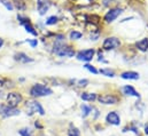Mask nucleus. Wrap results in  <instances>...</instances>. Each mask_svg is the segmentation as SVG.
<instances>
[{"instance_id": "nucleus-1", "label": "nucleus", "mask_w": 148, "mask_h": 136, "mask_svg": "<svg viewBox=\"0 0 148 136\" xmlns=\"http://www.w3.org/2000/svg\"><path fill=\"white\" fill-rule=\"evenodd\" d=\"M53 94V90L51 88H48L47 86L45 85H41V84H36L32 86V88L30 89V95L34 96V97H41V96H48V95H52Z\"/></svg>"}, {"instance_id": "nucleus-2", "label": "nucleus", "mask_w": 148, "mask_h": 136, "mask_svg": "<svg viewBox=\"0 0 148 136\" xmlns=\"http://www.w3.org/2000/svg\"><path fill=\"white\" fill-rule=\"evenodd\" d=\"M54 53L58 54L61 57H74L75 55V49L71 46L68 45H60L56 44L54 46Z\"/></svg>"}, {"instance_id": "nucleus-3", "label": "nucleus", "mask_w": 148, "mask_h": 136, "mask_svg": "<svg viewBox=\"0 0 148 136\" xmlns=\"http://www.w3.org/2000/svg\"><path fill=\"white\" fill-rule=\"evenodd\" d=\"M6 101H7V105L10 106V107H16L20 103L22 102V95L18 94V93H9L6 97Z\"/></svg>"}, {"instance_id": "nucleus-4", "label": "nucleus", "mask_w": 148, "mask_h": 136, "mask_svg": "<svg viewBox=\"0 0 148 136\" xmlns=\"http://www.w3.org/2000/svg\"><path fill=\"white\" fill-rule=\"evenodd\" d=\"M20 113H21L20 110H17L16 107H10L8 105H0V114L2 117H5V118L18 116Z\"/></svg>"}, {"instance_id": "nucleus-5", "label": "nucleus", "mask_w": 148, "mask_h": 136, "mask_svg": "<svg viewBox=\"0 0 148 136\" xmlns=\"http://www.w3.org/2000/svg\"><path fill=\"white\" fill-rule=\"evenodd\" d=\"M121 46V41L118 38L116 37H110V38H107L105 41H103V45H102V48L106 49V50H110V49H115L117 47Z\"/></svg>"}, {"instance_id": "nucleus-6", "label": "nucleus", "mask_w": 148, "mask_h": 136, "mask_svg": "<svg viewBox=\"0 0 148 136\" xmlns=\"http://www.w3.org/2000/svg\"><path fill=\"white\" fill-rule=\"evenodd\" d=\"M95 54V50L93 48L91 49H85V50H80L78 54H77V58L79 61H83V62H90L92 61L93 56Z\"/></svg>"}, {"instance_id": "nucleus-7", "label": "nucleus", "mask_w": 148, "mask_h": 136, "mask_svg": "<svg viewBox=\"0 0 148 136\" xmlns=\"http://www.w3.org/2000/svg\"><path fill=\"white\" fill-rule=\"evenodd\" d=\"M27 110H28V112H29L30 116L34 114V113H37V112L40 113L41 116L45 114V111H44L42 106L40 105L39 102H29L27 104Z\"/></svg>"}, {"instance_id": "nucleus-8", "label": "nucleus", "mask_w": 148, "mask_h": 136, "mask_svg": "<svg viewBox=\"0 0 148 136\" xmlns=\"http://www.w3.org/2000/svg\"><path fill=\"white\" fill-rule=\"evenodd\" d=\"M99 102L102 103V104H107V105H114V104H117L118 103V97L115 96V95H111V94H107V95H101L98 97Z\"/></svg>"}, {"instance_id": "nucleus-9", "label": "nucleus", "mask_w": 148, "mask_h": 136, "mask_svg": "<svg viewBox=\"0 0 148 136\" xmlns=\"http://www.w3.org/2000/svg\"><path fill=\"white\" fill-rule=\"evenodd\" d=\"M122 9L121 8H111L110 10L106 14V16H105V21L107 22V23H110L112 21H115L121 14H122Z\"/></svg>"}, {"instance_id": "nucleus-10", "label": "nucleus", "mask_w": 148, "mask_h": 136, "mask_svg": "<svg viewBox=\"0 0 148 136\" xmlns=\"http://www.w3.org/2000/svg\"><path fill=\"white\" fill-rule=\"evenodd\" d=\"M106 121L110 125H114V126H119L121 124V117L119 114L116 112V111H110L107 117H106Z\"/></svg>"}, {"instance_id": "nucleus-11", "label": "nucleus", "mask_w": 148, "mask_h": 136, "mask_svg": "<svg viewBox=\"0 0 148 136\" xmlns=\"http://www.w3.org/2000/svg\"><path fill=\"white\" fill-rule=\"evenodd\" d=\"M17 18L20 20V22H21V24L25 28V30H27V32H29V33L34 34V35H37V31L35 30V28L31 25V23H30V21H29V18H27V17H23V16H17Z\"/></svg>"}, {"instance_id": "nucleus-12", "label": "nucleus", "mask_w": 148, "mask_h": 136, "mask_svg": "<svg viewBox=\"0 0 148 136\" xmlns=\"http://www.w3.org/2000/svg\"><path fill=\"white\" fill-rule=\"evenodd\" d=\"M51 7V1L49 0H38L37 1V9L40 15H45L47 10Z\"/></svg>"}, {"instance_id": "nucleus-13", "label": "nucleus", "mask_w": 148, "mask_h": 136, "mask_svg": "<svg viewBox=\"0 0 148 136\" xmlns=\"http://www.w3.org/2000/svg\"><path fill=\"white\" fill-rule=\"evenodd\" d=\"M122 92H123V94H125V95H127V96H134V97H138V99H140V94L132 87V86H124L123 88H122Z\"/></svg>"}, {"instance_id": "nucleus-14", "label": "nucleus", "mask_w": 148, "mask_h": 136, "mask_svg": "<svg viewBox=\"0 0 148 136\" xmlns=\"http://www.w3.org/2000/svg\"><path fill=\"white\" fill-rule=\"evenodd\" d=\"M121 77L123 79H129V80H138L139 79V73L137 72H133V71H126V72H123L121 74Z\"/></svg>"}, {"instance_id": "nucleus-15", "label": "nucleus", "mask_w": 148, "mask_h": 136, "mask_svg": "<svg viewBox=\"0 0 148 136\" xmlns=\"http://www.w3.org/2000/svg\"><path fill=\"white\" fill-rule=\"evenodd\" d=\"M15 60H17V61H20V62H23V63H28V62H32V61H34L32 58H30L28 55H25V54H23V53L16 54V55H15Z\"/></svg>"}, {"instance_id": "nucleus-16", "label": "nucleus", "mask_w": 148, "mask_h": 136, "mask_svg": "<svg viewBox=\"0 0 148 136\" xmlns=\"http://www.w3.org/2000/svg\"><path fill=\"white\" fill-rule=\"evenodd\" d=\"M137 47H138V49H140L141 52H147V49H148L147 38H144V39H141L140 41H138V42H137Z\"/></svg>"}, {"instance_id": "nucleus-17", "label": "nucleus", "mask_w": 148, "mask_h": 136, "mask_svg": "<svg viewBox=\"0 0 148 136\" xmlns=\"http://www.w3.org/2000/svg\"><path fill=\"white\" fill-rule=\"evenodd\" d=\"M80 97H82V100L83 101H95L97 100V94H94V93H83L82 95H80Z\"/></svg>"}, {"instance_id": "nucleus-18", "label": "nucleus", "mask_w": 148, "mask_h": 136, "mask_svg": "<svg viewBox=\"0 0 148 136\" xmlns=\"http://www.w3.org/2000/svg\"><path fill=\"white\" fill-rule=\"evenodd\" d=\"M92 110H93V107H91L86 104H83L82 105V116H83V118H86L92 112Z\"/></svg>"}, {"instance_id": "nucleus-19", "label": "nucleus", "mask_w": 148, "mask_h": 136, "mask_svg": "<svg viewBox=\"0 0 148 136\" xmlns=\"http://www.w3.org/2000/svg\"><path fill=\"white\" fill-rule=\"evenodd\" d=\"M100 73L101 74H103V75H106V77H115V71L114 70H111V69H101L100 70Z\"/></svg>"}, {"instance_id": "nucleus-20", "label": "nucleus", "mask_w": 148, "mask_h": 136, "mask_svg": "<svg viewBox=\"0 0 148 136\" xmlns=\"http://www.w3.org/2000/svg\"><path fill=\"white\" fill-rule=\"evenodd\" d=\"M55 23H58V17L56 16H51V17H48L46 20V24L47 25H53Z\"/></svg>"}, {"instance_id": "nucleus-21", "label": "nucleus", "mask_w": 148, "mask_h": 136, "mask_svg": "<svg viewBox=\"0 0 148 136\" xmlns=\"http://www.w3.org/2000/svg\"><path fill=\"white\" fill-rule=\"evenodd\" d=\"M82 38V33L80 32H77V31H71L70 32V39L71 40H78Z\"/></svg>"}, {"instance_id": "nucleus-22", "label": "nucleus", "mask_w": 148, "mask_h": 136, "mask_svg": "<svg viewBox=\"0 0 148 136\" xmlns=\"http://www.w3.org/2000/svg\"><path fill=\"white\" fill-rule=\"evenodd\" d=\"M2 1V5L8 9V10H13L14 9V6L12 5V2L9 0H1Z\"/></svg>"}, {"instance_id": "nucleus-23", "label": "nucleus", "mask_w": 148, "mask_h": 136, "mask_svg": "<svg viewBox=\"0 0 148 136\" xmlns=\"http://www.w3.org/2000/svg\"><path fill=\"white\" fill-rule=\"evenodd\" d=\"M18 133H20V135L22 136H32L31 133H30V129H28V128H22V129L18 131Z\"/></svg>"}, {"instance_id": "nucleus-24", "label": "nucleus", "mask_w": 148, "mask_h": 136, "mask_svg": "<svg viewBox=\"0 0 148 136\" xmlns=\"http://www.w3.org/2000/svg\"><path fill=\"white\" fill-rule=\"evenodd\" d=\"M68 135L69 136H80V134H79V131L74 127V128H70V129H69Z\"/></svg>"}, {"instance_id": "nucleus-25", "label": "nucleus", "mask_w": 148, "mask_h": 136, "mask_svg": "<svg viewBox=\"0 0 148 136\" xmlns=\"http://www.w3.org/2000/svg\"><path fill=\"white\" fill-rule=\"evenodd\" d=\"M85 69H87L90 72H92L93 74H97L98 73V70L94 68V67H92L91 64H85Z\"/></svg>"}, {"instance_id": "nucleus-26", "label": "nucleus", "mask_w": 148, "mask_h": 136, "mask_svg": "<svg viewBox=\"0 0 148 136\" xmlns=\"http://www.w3.org/2000/svg\"><path fill=\"white\" fill-rule=\"evenodd\" d=\"M87 82H88V81H87L86 79H84V80H80V81L78 82V86H79V87H85V86L87 85Z\"/></svg>"}, {"instance_id": "nucleus-27", "label": "nucleus", "mask_w": 148, "mask_h": 136, "mask_svg": "<svg viewBox=\"0 0 148 136\" xmlns=\"http://www.w3.org/2000/svg\"><path fill=\"white\" fill-rule=\"evenodd\" d=\"M64 40V35L63 34H58L56 35V41L58 42H61V41H63Z\"/></svg>"}, {"instance_id": "nucleus-28", "label": "nucleus", "mask_w": 148, "mask_h": 136, "mask_svg": "<svg viewBox=\"0 0 148 136\" xmlns=\"http://www.w3.org/2000/svg\"><path fill=\"white\" fill-rule=\"evenodd\" d=\"M28 42L31 45V47H36V46H37V44H38L37 40H28Z\"/></svg>"}, {"instance_id": "nucleus-29", "label": "nucleus", "mask_w": 148, "mask_h": 136, "mask_svg": "<svg viewBox=\"0 0 148 136\" xmlns=\"http://www.w3.org/2000/svg\"><path fill=\"white\" fill-rule=\"evenodd\" d=\"M144 132H145V134H146V135H148V122L145 125V131H144Z\"/></svg>"}, {"instance_id": "nucleus-30", "label": "nucleus", "mask_w": 148, "mask_h": 136, "mask_svg": "<svg viewBox=\"0 0 148 136\" xmlns=\"http://www.w3.org/2000/svg\"><path fill=\"white\" fill-rule=\"evenodd\" d=\"M2 45H3V39H1V38H0V48L2 47Z\"/></svg>"}]
</instances>
